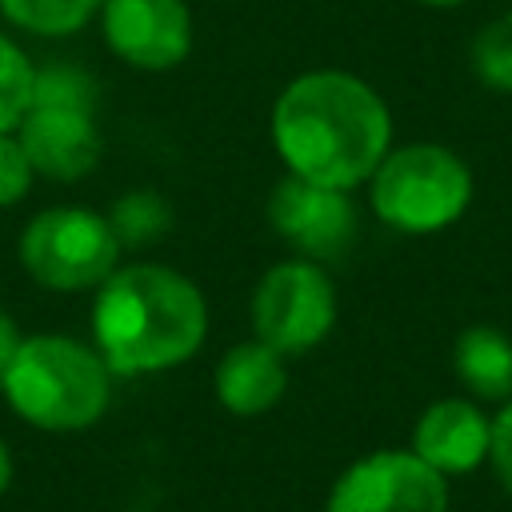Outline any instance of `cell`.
I'll return each instance as SVG.
<instances>
[{
  "mask_svg": "<svg viewBox=\"0 0 512 512\" xmlns=\"http://www.w3.org/2000/svg\"><path fill=\"white\" fill-rule=\"evenodd\" d=\"M32 104L96 112V104H100V88H96L92 72H84L80 64H60V60H56V64L36 68V80H32Z\"/></svg>",
  "mask_w": 512,
  "mask_h": 512,
  "instance_id": "e0dca14e",
  "label": "cell"
},
{
  "mask_svg": "<svg viewBox=\"0 0 512 512\" xmlns=\"http://www.w3.org/2000/svg\"><path fill=\"white\" fill-rule=\"evenodd\" d=\"M372 212L408 236H428L456 224L472 200L468 164L444 144H404L368 176Z\"/></svg>",
  "mask_w": 512,
  "mask_h": 512,
  "instance_id": "277c9868",
  "label": "cell"
},
{
  "mask_svg": "<svg viewBox=\"0 0 512 512\" xmlns=\"http://www.w3.org/2000/svg\"><path fill=\"white\" fill-rule=\"evenodd\" d=\"M208 340L200 284L156 260L120 264L92 300V348L112 376H156L192 360Z\"/></svg>",
  "mask_w": 512,
  "mask_h": 512,
  "instance_id": "7a4b0ae2",
  "label": "cell"
},
{
  "mask_svg": "<svg viewBox=\"0 0 512 512\" xmlns=\"http://www.w3.org/2000/svg\"><path fill=\"white\" fill-rule=\"evenodd\" d=\"M252 336L280 356H304L336 324V284L324 264L292 256L272 264L252 288Z\"/></svg>",
  "mask_w": 512,
  "mask_h": 512,
  "instance_id": "8992f818",
  "label": "cell"
},
{
  "mask_svg": "<svg viewBox=\"0 0 512 512\" xmlns=\"http://www.w3.org/2000/svg\"><path fill=\"white\" fill-rule=\"evenodd\" d=\"M20 328H16V320L0 308V376L8 372V364H12V356H16V348H20Z\"/></svg>",
  "mask_w": 512,
  "mask_h": 512,
  "instance_id": "44dd1931",
  "label": "cell"
},
{
  "mask_svg": "<svg viewBox=\"0 0 512 512\" xmlns=\"http://www.w3.org/2000/svg\"><path fill=\"white\" fill-rule=\"evenodd\" d=\"M416 4H424V8H456L464 0H416Z\"/></svg>",
  "mask_w": 512,
  "mask_h": 512,
  "instance_id": "603a6c76",
  "label": "cell"
},
{
  "mask_svg": "<svg viewBox=\"0 0 512 512\" xmlns=\"http://www.w3.org/2000/svg\"><path fill=\"white\" fill-rule=\"evenodd\" d=\"M8 408L40 432H84L112 404V368L104 356L60 332L24 336L0 376Z\"/></svg>",
  "mask_w": 512,
  "mask_h": 512,
  "instance_id": "3957f363",
  "label": "cell"
},
{
  "mask_svg": "<svg viewBox=\"0 0 512 512\" xmlns=\"http://www.w3.org/2000/svg\"><path fill=\"white\" fill-rule=\"evenodd\" d=\"M212 392L232 416H264L288 392V356H280L256 336L240 340L220 356L212 372Z\"/></svg>",
  "mask_w": 512,
  "mask_h": 512,
  "instance_id": "7c38bea8",
  "label": "cell"
},
{
  "mask_svg": "<svg viewBox=\"0 0 512 512\" xmlns=\"http://www.w3.org/2000/svg\"><path fill=\"white\" fill-rule=\"evenodd\" d=\"M460 384L480 400H512V340L492 324H472L452 344Z\"/></svg>",
  "mask_w": 512,
  "mask_h": 512,
  "instance_id": "4fadbf2b",
  "label": "cell"
},
{
  "mask_svg": "<svg viewBox=\"0 0 512 512\" xmlns=\"http://www.w3.org/2000/svg\"><path fill=\"white\" fill-rule=\"evenodd\" d=\"M8 484H12V448H8V440L0 436V496L8 492Z\"/></svg>",
  "mask_w": 512,
  "mask_h": 512,
  "instance_id": "7402d4cb",
  "label": "cell"
},
{
  "mask_svg": "<svg viewBox=\"0 0 512 512\" xmlns=\"http://www.w3.org/2000/svg\"><path fill=\"white\" fill-rule=\"evenodd\" d=\"M268 224L304 260H340L360 228V212L344 188H324L284 172L268 192Z\"/></svg>",
  "mask_w": 512,
  "mask_h": 512,
  "instance_id": "ba28073f",
  "label": "cell"
},
{
  "mask_svg": "<svg viewBox=\"0 0 512 512\" xmlns=\"http://www.w3.org/2000/svg\"><path fill=\"white\" fill-rule=\"evenodd\" d=\"M96 20L112 56L140 72H168L192 52V12L184 0H104Z\"/></svg>",
  "mask_w": 512,
  "mask_h": 512,
  "instance_id": "9c48e42d",
  "label": "cell"
},
{
  "mask_svg": "<svg viewBox=\"0 0 512 512\" xmlns=\"http://www.w3.org/2000/svg\"><path fill=\"white\" fill-rule=\"evenodd\" d=\"M32 180H36V172H32L16 132L0 136V208L20 204L28 196V188H32Z\"/></svg>",
  "mask_w": 512,
  "mask_h": 512,
  "instance_id": "d6986e66",
  "label": "cell"
},
{
  "mask_svg": "<svg viewBox=\"0 0 512 512\" xmlns=\"http://www.w3.org/2000/svg\"><path fill=\"white\" fill-rule=\"evenodd\" d=\"M16 140L32 172L56 184L84 180L88 172H96L100 152H104L96 112L52 108V104H32L16 128Z\"/></svg>",
  "mask_w": 512,
  "mask_h": 512,
  "instance_id": "30bf717a",
  "label": "cell"
},
{
  "mask_svg": "<svg viewBox=\"0 0 512 512\" xmlns=\"http://www.w3.org/2000/svg\"><path fill=\"white\" fill-rule=\"evenodd\" d=\"M324 512H448V480L412 448H380L336 476Z\"/></svg>",
  "mask_w": 512,
  "mask_h": 512,
  "instance_id": "52a82bcc",
  "label": "cell"
},
{
  "mask_svg": "<svg viewBox=\"0 0 512 512\" xmlns=\"http://www.w3.org/2000/svg\"><path fill=\"white\" fill-rule=\"evenodd\" d=\"M472 72L484 88L512 96V12L488 20L472 40Z\"/></svg>",
  "mask_w": 512,
  "mask_h": 512,
  "instance_id": "ac0fdd59",
  "label": "cell"
},
{
  "mask_svg": "<svg viewBox=\"0 0 512 512\" xmlns=\"http://www.w3.org/2000/svg\"><path fill=\"white\" fill-rule=\"evenodd\" d=\"M104 0H0V16L32 36H76L100 16Z\"/></svg>",
  "mask_w": 512,
  "mask_h": 512,
  "instance_id": "9a60e30c",
  "label": "cell"
},
{
  "mask_svg": "<svg viewBox=\"0 0 512 512\" xmlns=\"http://www.w3.org/2000/svg\"><path fill=\"white\" fill-rule=\"evenodd\" d=\"M104 216H108L120 248H148V244L164 240L172 232V220H176L168 196L156 192V188H132V192H124Z\"/></svg>",
  "mask_w": 512,
  "mask_h": 512,
  "instance_id": "5bb4252c",
  "label": "cell"
},
{
  "mask_svg": "<svg viewBox=\"0 0 512 512\" xmlns=\"http://www.w3.org/2000/svg\"><path fill=\"white\" fill-rule=\"evenodd\" d=\"M20 268L48 292H96L120 268V240L104 212L56 204L36 212L16 240Z\"/></svg>",
  "mask_w": 512,
  "mask_h": 512,
  "instance_id": "5b68a950",
  "label": "cell"
},
{
  "mask_svg": "<svg viewBox=\"0 0 512 512\" xmlns=\"http://www.w3.org/2000/svg\"><path fill=\"white\" fill-rule=\"evenodd\" d=\"M488 464H492L500 488L512 496V400H504L500 412L492 416V428H488Z\"/></svg>",
  "mask_w": 512,
  "mask_h": 512,
  "instance_id": "ffe728a7",
  "label": "cell"
},
{
  "mask_svg": "<svg viewBox=\"0 0 512 512\" xmlns=\"http://www.w3.org/2000/svg\"><path fill=\"white\" fill-rule=\"evenodd\" d=\"M32 80L36 64L12 36L0 32V136L16 132L24 112L32 108Z\"/></svg>",
  "mask_w": 512,
  "mask_h": 512,
  "instance_id": "2e32d148",
  "label": "cell"
},
{
  "mask_svg": "<svg viewBox=\"0 0 512 512\" xmlns=\"http://www.w3.org/2000/svg\"><path fill=\"white\" fill-rule=\"evenodd\" d=\"M268 128L284 172L344 192L368 184L392 148V112L384 96L340 68H316L288 80L272 104Z\"/></svg>",
  "mask_w": 512,
  "mask_h": 512,
  "instance_id": "6da1fadb",
  "label": "cell"
},
{
  "mask_svg": "<svg viewBox=\"0 0 512 512\" xmlns=\"http://www.w3.org/2000/svg\"><path fill=\"white\" fill-rule=\"evenodd\" d=\"M488 428L492 420L464 396H444L428 404L412 428V452L436 468L444 480L464 476L488 460Z\"/></svg>",
  "mask_w": 512,
  "mask_h": 512,
  "instance_id": "8fae6325",
  "label": "cell"
}]
</instances>
